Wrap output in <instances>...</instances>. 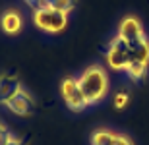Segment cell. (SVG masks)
Instances as JSON below:
<instances>
[{
    "mask_svg": "<svg viewBox=\"0 0 149 145\" xmlns=\"http://www.w3.org/2000/svg\"><path fill=\"white\" fill-rule=\"evenodd\" d=\"M60 95H62V99L66 101V105L70 106V110H74V112H79V110H83L85 106H89L81 87H79V81H77L76 78H72V76H68V78L62 81Z\"/></svg>",
    "mask_w": 149,
    "mask_h": 145,
    "instance_id": "cell-3",
    "label": "cell"
},
{
    "mask_svg": "<svg viewBox=\"0 0 149 145\" xmlns=\"http://www.w3.org/2000/svg\"><path fill=\"white\" fill-rule=\"evenodd\" d=\"M2 105H6L14 114L29 116L31 114V108H33V99H31V95H29L27 91H23L22 85H17L16 89L12 91V95L2 101Z\"/></svg>",
    "mask_w": 149,
    "mask_h": 145,
    "instance_id": "cell-5",
    "label": "cell"
},
{
    "mask_svg": "<svg viewBox=\"0 0 149 145\" xmlns=\"http://www.w3.org/2000/svg\"><path fill=\"white\" fill-rule=\"evenodd\" d=\"M128 101H130V97H128L126 93H118V95L114 97V106L116 108H124V106L128 105Z\"/></svg>",
    "mask_w": 149,
    "mask_h": 145,
    "instance_id": "cell-13",
    "label": "cell"
},
{
    "mask_svg": "<svg viewBox=\"0 0 149 145\" xmlns=\"http://www.w3.org/2000/svg\"><path fill=\"white\" fill-rule=\"evenodd\" d=\"M116 37H120L122 41H126L128 45H132L136 41L143 39L145 33H143V27H141V23H139L138 17L128 16L118 23V35H116Z\"/></svg>",
    "mask_w": 149,
    "mask_h": 145,
    "instance_id": "cell-6",
    "label": "cell"
},
{
    "mask_svg": "<svg viewBox=\"0 0 149 145\" xmlns=\"http://www.w3.org/2000/svg\"><path fill=\"white\" fill-rule=\"evenodd\" d=\"M124 72L130 76V78L134 79V81H138V79H141L147 74V68H143V66H139V64H134V62H130L128 64V68L124 70Z\"/></svg>",
    "mask_w": 149,
    "mask_h": 145,
    "instance_id": "cell-12",
    "label": "cell"
},
{
    "mask_svg": "<svg viewBox=\"0 0 149 145\" xmlns=\"http://www.w3.org/2000/svg\"><path fill=\"white\" fill-rule=\"evenodd\" d=\"M17 81L16 79H10L8 76H0V99L4 101L6 97H10L12 95V91L17 87Z\"/></svg>",
    "mask_w": 149,
    "mask_h": 145,
    "instance_id": "cell-10",
    "label": "cell"
},
{
    "mask_svg": "<svg viewBox=\"0 0 149 145\" xmlns=\"http://www.w3.org/2000/svg\"><path fill=\"white\" fill-rule=\"evenodd\" d=\"M107 64L116 72H122L128 68V64H130V45L126 41H122L120 37L112 39V43L109 45V50H107Z\"/></svg>",
    "mask_w": 149,
    "mask_h": 145,
    "instance_id": "cell-4",
    "label": "cell"
},
{
    "mask_svg": "<svg viewBox=\"0 0 149 145\" xmlns=\"http://www.w3.org/2000/svg\"><path fill=\"white\" fill-rule=\"evenodd\" d=\"M112 145H132V141H130V137L124 134H114V141H112Z\"/></svg>",
    "mask_w": 149,
    "mask_h": 145,
    "instance_id": "cell-14",
    "label": "cell"
},
{
    "mask_svg": "<svg viewBox=\"0 0 149 145\" xmlns=\"http://www.w3.org/2000/svg\"><path fill=\"white\" fill-rule=\"evenodd\" d=\"M33 23L39 29L47 31V33H60L62 29L66 27L68 17H66V14L54 10L52 6H49V8H35Z\"/></svg>",
    "mask_w": 149,
    "mask_h": 145,
    "instance_id": "cell-2",
    "label": "cell"
},
{
    "mask_svg": "<svg viewBox=\"0 0 149 145\" xmlns=\"http://www.w3.org/2000/svg\"><path fill=\"white\" fill-rule=\"evenodd\" d=\"M0 27L4 29V33L8 35H16L19 33V29L23 27V19H22V14L16 10H8L2 14L0 17Z\"/></svg>",
    "mask_w": 149,
    "mask_h": 145,
    "instance_id": "cell-8",
    "label": "cell"
},
{
    "mask_svg": "<svg viewBox=\"0 0 149 145\" xmlns=\"http://www.w3.org/2000/svg\"><path fill=\"white\" fill-rule=\"evenodd\" d=\"M87 105H97L99 101L105 99L109 91V78L107 72L101 66H89L83 70V74L77 78Z\"/></svg>",
    "mask_w": 149,
    "mask_h": 145,
    "instance_id": "cell-1",
    "label": "cell"
},
{
    "mask_svg": "<svg viewBox=\"0 0 149 145\" xmlns=\"http://www.w3.org/2000/svg\"><path fill=\"white\" fill-rule=\"evenodd\" d=\"M76 2L77 0H50V6L54 8V10L62 12V14H70V12L76 8Z\"/></svg>",
    "mask_w": 149,
    "mask_h": 145,
    "instance_id": "cell-11",
    "label": "cell"
},
{
    "mask_svg": "<svg viewBox=\"0 0 149 145\" xmlns=\"http://www.w3.org/2000/svg\"><path fill=\"white\" fill-rule=\"evenodd\" d=\"M114 141V134L109 130H97L91 135V145H112Z\"/></svg>",
    "mask_w": 149,
    "mask_h": 145,
    "instance_id": "cell-9",
    "label": "cell"
},
{
    "mask_svg": "<svg viewBox=\"0 0 149 145\" xmlns=\"http://www.w3.org/2000/svg\"><path fill=\"white\" fill-rule=\"evenodd\" d=\"M130 62L139 64L143 68H149V41L147 37L136 41L130 45Z\"/></svg>",
    "mask_w": 149,
    "mask_h": 145,
    "instance_id": "cell-7",
    "label": "cell"
},
{
    "mask_svg": "<svg viewBox=\"0 0 149 145\" xmlns=\"http://www.w3.org/2000/svg\"><path fill=\"white\" fill-rule=\"evenodd\" d=\"M4 145H25L22 139H17L16 135H12L10 132H8V135H6V143Z\"/></svg>",
    "mask_w": 149,
    "mask_h": 145,
    "instance_id": "cell-15",
    "label": "cell"
},
{
    "mask_svg": "<svg viewBox=\"0 0 149 145\" xmlns=\"http://www.w3.org/2000/svg\"><path fill=\"white\" fill-rule=\"evenodd\" d=\"M27 2H29V4H33V2H35V0H27Z\"/></svg>",
    "mask_w": 149,
    "mask_h": 145,
    "instance_id": "cell-17",
    "label": "cell"
},
{
    "mask_svg": "<svg viewBox=\"0 0 149 145\" xmlns=\"http://www.w3.org/2000/svg\"><path fill=\"white\" fill-rule=\"evenodd\" d=\"M6 135H8V134L0 130V145H4V143H6Z\"/></svg>",
    "mask_w": 149,
    "mask_h": 145,
    "instance_id": "cell-16",
    "label": "cell"
}]
</instances>
